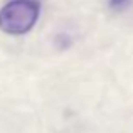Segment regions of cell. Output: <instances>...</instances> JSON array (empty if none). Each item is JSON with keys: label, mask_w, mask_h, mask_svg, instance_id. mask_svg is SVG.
<instances>
[{"label": "cell", "mask_w": 133, "mask_h": 133, "mask_svg": "<svg viewBox=\"0 0 133 133\" xmlns=\"http://www.w3.org/2000/svg\"><path fill=\"white\" fill-rule=\"evenodd\" d=\"M130 2L131 0H110V7L115 10H121V9L130 5Z\"/></svg>", "instance_id": "cell-2"}, {"label": "cell", "mask_w": 133, "mask_h": 133, "mask_svg": "<svg viewBox=\"0 0 133 133\" xmlns=\"http://www.w3.org/2000/svg\"><path fill=\"white\" fill-rule=\"evenodd\" d=\"M37 0H12L0 10V30L12 36L27 34L39 19Z\"/></svg>", "instance_id": "cell-1"}]
</instances>
